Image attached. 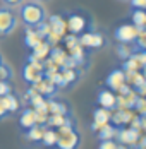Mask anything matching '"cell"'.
I'll return each instance as SVG.
<instances>
[{
    "label": "cell",
    "instance_id": "obj_9",
    "mask_svg": "<svg viewBox=\"0 0 146 149\" xmlns=\"http://www.w3.org/2000/svg\"><path fill=\"white\" fill-rule=\"evenodd\" d=\"M124 84H126V72L122 69H114L105 79V86L114 93H117Z\"/></svg>",
    "mask_w": 146,
    "mask_h": 149
},
{
    "label": "cell",
    "instance_id": "obj_27",
    "mask_svg": "<svg viewBox=\"0 0 146 149\" xmlns=\"http://www.w3.org/2000/svg\"><path fill=\"white\" fill-rule=\"evenodd\" d=\"M122 70H124V72H139V70H141V63H139L138 58L132 55V57H129L127 60H124Z\"/></svg>",
    "mask_w": 146,
    "mask_h": 149
},
{
    "label": "cell",
    "instance_id": "obj_26",
    "mask_svg": "<svg viewBox=\"0 0 146 149\" xmlns=\"http://www.w3.org/2000/svg\"><path fill=\"white\" fill-rule=\"evenodd\" d=\"M60 74H62V79H64V84H65V86L74 84V82L79 79V74H77L76 69H62Z\"/></svg>",
    "mask_w": 146,
    "mask_h": 149
},
{
    "label": "cell",
    "instance_id": "obj_21",
    "mask_svg": "<svg viewBox=\"0 0 146 149\" xmlns=\"http://www.w3.org/2000/svg\"><path fill=\"white\" fill-rule=\"evenodd\" d=\"M131 22L138 29H146V10L134 9L131 14Z\"/></svg>",
    "mask_w": 146,
    "mask_h": 149
},
{
    "label": "cell",
    "instance_id": "obj_11",
    "mask_svg": "<svg viewBox=\"0 0 146 149\" xmlns=\"http://www.w3.org/2000/svg\"><path fill=\"white\" fill-rule=\"evenodd\" d=\"M46 22H48V26H50L52 34H55V36H58V38L64 36V33H65V29H67V26H65V19H64L60 14L48 15Z\"/></svg>",
    "mask_w": 146,
    "mask_h": 149
},
{
    "label": "cell",
    "instance_id": "obj_39",
    "mask_svg": "<svg viewBox=\"0 0 146 149\" xmlns=\"http://www.w3.org/2000/svg\"><path fill=\"white\" fill-rule=\"evenodd\" d=\"M36 2H43V0H36Z\"/></svg>",
    "mask_w": 146,
    "mask_h": 149
},
{
    "label": "cell",
    "instance_id": "obj_38",
    "mask_svg": "<svg viewBox=\"0 0 146 149\" xmlns=\"http://www.w3.org/2000/svg\"><path fill=\"white\" fill-rule=\"evenodd\" d=\"M119 2H129V0H119Z\"/></svg>",
    "mask_w": 146,
    "mask_h": 149
},
{
    "label": "cell",
    "instance_id": "obj_36",
    "mask_svg": "<svg viewBox=\"0 0 146 149\" xmlns=\"http://www.w3.org/2000/svg\"><path fill=\"white\" fill-rule=\"evenodd\" d=\"M117 149H129V146H126V144H119Z\"/></svg>",
    "mask_w": 146,
    "mask_h": 149
},
{
    "label": "cell",
    "instance_id": "obj_32",
    "mask_svg": "<svg viewBox=\"0 0 146 149\" xmlns=\"http://www.w3.org/2000/svg\"><path fill=\"white\" fill-rule=\"evenodd\" d=\"M132 9H141V10H146V0H129Z\"/></svg>",
    "mask_w": 146,
    "mask_h": 149
},
{
    "label": "cell",
    "instance_id": "obj_17",
    "mask_svg": "<svg viewBox=\"0 0 146 149\" xmlns=\"http://www.w3.org/2000/svg\"><path fill=\"white\" fill-rule=\"evenodd\" d=\"M50 50H52V45L46 41V40H43L41 43H38V45L33 48V53H31V57L36 60H41V62H45V60L48 58V55H50Z\"/></svg>",
    "mask_w": 146,
    "mask_h": 149
},
{
    "label": "cell",
    "instance_id": "obj_37",
    "mask_svg": "<svg viewBox=\"0 0 146 149\" xmlns=\"http://www.w3.org/2000/svg\"><path fill=\"white\" fill-rule=\"evenodd\" d=\"M2 62H4V58H2V55H0V63H2Z\"/></svg>",
    "mask_w": 146,
    "mask_h": 149
},
{
    "label": "cell",
    "instance_id": "obj_22",
    "mask_svg": "<svg viewBox=\"0 0 146 149\" xmlns=\"http://www.w3.org/2000/svg\"><path fill=\"white\" fill-rule=\"evenodd\" d=\"M67 123H72L69 115H48V120H46V125L55 129V127H62V125H67Z\"/></svg>",
    "mask_w": 146,
    "mask_h": 149
},
{
    "label": "cell",
    "instance_id": "obj_8",
    "mask_svg": "<svg viewBox=\"0 0 146 149\" xmlns=\"http://www.w3.org/2000/svg\"><path fill=\"white\" fill-rule=\"evenodd\" d=\"M139 130L138 129H117V135L115 139L119 141V144H126V146H136L138 144V141H139Z\"/></svg>",
    "mask_w": 146,
    "mask_h": 149
},
{
    "label": "cell",
    "instance_id": "obj_28",
    "mask_svg": "<svg viewBox=\"0 0 146 149\" xmlns=\"http://www.w3.org/2000/svg\"><path fill=\"white\" fill-rule=\"evenodd\" d=\"M136 53V50L132 48L131 45H126V43H119V46H117V55L120 57L122 60H127L129 57H132Z\"/></svg>",
    "mask_w": 146,
    "mask_h": 149
},
{
    "label": "cell",
    "instance_id": "obj_34",
    "mask_svg": "<svg viewBox=\"0 0 146 149\" xmlns=\"http://www.w3.org/2000/svg\"><path fill=\"white\" fill-rule=\"evenodd\" d=\"M2 2H4L7 7H19L24 0H2Z\"/></svg>",
    "mask_w": 146,
    "mask_h": 149
},
{
    "label": "cell",
    "instance_id": "obj_19",
    "mask_svg": "<svg viewBox=\"0 0 146 149\" xmlns=\"http://www.w3.org/2000/svg\"><path fill=\"white\" fill-rule=\"evenodd\" d=\"M46 106H48V113L50 115H69V108L67 104L57 101V100H46Z\"/></svg>",
    "mask_w": 146,
    "mask_h": 149
},
{
    "label": "cell",
    "instance_id": "obj_24",
    "mask_svg": "<svg viewBox=\"0 0 146 149\" xmlns=\"http://www.w3.org/2000/svg\"><path fill=\"white\" fill-rule=\"evenodd\" d=\"M41 142H43V146L46 148H53V146H57V130L55 129H45L43 130V137H41Z\"/></svg>",
    "mask_w": 146,
    "mask_h": 149
},
{
    "label": "cell",
    "instance_id": "obj_12",
    "mask_svg": "<svg viewBox=\"0 0 146 149\" xmlns=\"http://www.w3.org/2000/svg\"><path fill=\"white\" fill-rule=\"evenodd\" d=\"M110 117H112V111L110 110H105V108H96L95 111H93V125H91V129L96 132L100 127H103L105 123H108L110 122Z\"/></svg>",
    "mask_w": 146,
    "mask_h": 149
},
{
    "label": "cell",
    "instance_id": "obj_2",
    "mask_svg": "<svg viewBox=\"0 0 146 149\" xmlns=\"http://www.w3.org/2000/svg\"><path fill=\"white\" fill-rule=\"evenodd\" d=\"M81 146V135L72 123L62 125L57 129V148L58 149H77Z\"/></svg>",
    "mask_w": 146,
    "mask_h": 149
},
{
    "label": "cell",
    "instance_id": "obj_35",
    "mask_svg": "<svg viewBox=\"0 0 146 149\" xmlns=\"http://www.w3.org/2000/svg\"><path fill=\"white\" fill-rule=\"evenodd\" d=\"M9 115V111H7V108H5V104L2 101V98H0V118H5Z\"/></svg>",
    "mask_w": 146,
    "mask_h": 149
},
{
    "label": "cell",
    "instance_id": "obj_1",
    "mask_svg": "<svg viewBox=\"0 0 146 149\" xmlns=\"http://www.w3.org/2000/svg\"><path fill=\"white\" fill-rule=\"evenodd\" d=\"M19 19L26 28H36L48 19V14H46V9L41 5V2L24 0L19 5Z\"/></svg>",
    "mask_w": 146,
    "mask_h": 149
},
{
    "label": "cell",
    "instance_id": "obj_15",
    "mask_svg": "<svg viewBox=\"0 0 146 149\" xmlns=\"http://www.w3.org/2000/svg\"><path fill=\"white\" fill-rule=\"evenodd\" d=\"M33 86H34V89L38 91L40 94H43L45 98H50V96L57 91L55 82H53L52 79L45 77V75H43V79H41V81H38V82H36V84H33Z\"/></svg>",
    "mask_w": 146,
    "mask_h": 149
},
{
    "label": "cell",
    "instance_id": "obj_30",
    "mask_svg": "<svg viewBox=\"0 0 146 149\" xmlns=\"http://www.w3.org/2000/svg\"><path fill=\"white\" fill-rule=\"evenodd\" d=\"M64 43H65V46H67V50H71V48L79 45V36H76V34L64 36Z\"/></svg>",
    "mask_w": 146,
    "mask_h": 149
},
{
    "label": "cell",
    "instance_id": "obj_18",
    "mask_svg": "<svg viewBox=\"0 0 146 149\" xmlns=\"http://www.w3.org/2000/svg\"><path fill=\"white\" fill-rule=\"evenodd\" d=\"M50 60L57 65V67H65V63H67V58H69V53H65L62 48H58V46H52V50H50Z\"/></svg>",
    "mask_w": 146,
    "mask_h": 149
},
{
    "label": "cell",
    "instance_id": "obj_25",
    "mask_svg": "<svg viewBox=\"0 0 146 149\" xmlns=\"http://www.w3.org/2000/svg\"><path fill=\"white\" fill-rule=\"evenodd\" d=\"M2 98V101L5 104V108H7V111L9 113H14L19 110V100L15 98L12 93H9V94H5V96H0Z\"/></svg>",
    "mask_w": 146,
    "mask_h": 149
},
{
    "label": "cell",
    "instance_id": "obj_14",
    "mask_svg": "<svg viewBox=\"0 0 146 149\" xmlns=\"http://www.w3.org/2000/svg\"><path fill=\"white\" fill-rule=\"evenodd\" d=\"M38 122H36V111H34V108H26V110H22V113H21V117H19V127L22 129V130H28L31 127H34Z\"/></svg>",
    "mask_w": 146,
    "mask_h": 149
},
{
    "label": "cell",
    "instance_id": "obj_10",
    "mask_svg": "<svg viewBox=\"0 0 146 149\" xmlns=\"http://www.w3.org/2000/svg\"><path fill=\"white\" fill-rule=\"evenodd\" d=\"M98 104L105 108V110H117V94L114 91H110L108 88L107 89H100L98 91V98H96Z\"/></svg>",
    "mask_w": 146,
    "mask_h": 149
},
{
    "label": "cell",
    "instance_id": "obj_33",
    "mask_svg": "<svg viewBox=\"0 0 146 149\" xmlns=\"http://www.w3.org/2000/svg\"><path fill=\"white\" fill-rule=\"evenodd\" d=\"M9 93H11V86H9V82L0 81V96H5V94H9Z\"/></svg>",
    "mask_w": 146,
    "mask_h": 149
},
{
    "label": "cell",
    "instance_id": "obj_3",
    "mask_svg": "<svg viewBox=\"0 0 146 149\" xmlns=\"http://www.w3.org/2000/svg\"><path fill=\"white\" fill-rule=\"evenodd\" d=\"M17 28V14L12 7H0V36H11Z\"/></svg>",
    "mask_w": 146,
    "mask_h": 149
},
{
    "label": "cell",
    "instance_id": "obj_4",
    "mask_svg": "<svg viewBox=\"0 0 146 149\" xmlns=\"http://www.w3.org/2000/svg\"><path fill=\"white\" fill-rule=\"evenodd\" d=\"M22 77H24V81L29 82V84H36L38 81H41L43 79V62L29 57L28 63L22 69Z\"/></svg>",
    "mask_w": 146,
    "mask_h": 149
},
{
    "label": "cell",
    "instance_id": "obj_6",
    "mask_svg": "<svg viewBox=\"0 0 146 149\" xmlns=\"http://www.w3.org/2000/svg\"><path fill=\"white\" fill-rule=\"evenodd\" d=\"M65 26H67V31L71 34H83L88 31V21H86V15L84 14H79V12H72V14L67 15L65 19Z\"/></svg>",
    "mask_w": 146,
    "mask_h": 149
},
{
    "label": "cell",
    "instance_id": "obj_5",
    "mask_svg": "<svg viewBox=\"0 0 146 149\" xmlns=\"http://www.w3.org/2000/svg\"><path fill=\"white\" fill-rule=\"evenodd\" d=\"M138 33H139V29H138L132 22H126V24H120V26L115 28V31H114V38H115L119 43L132 45L134 40L138 38Z\"/></svg>",
    "mask_w": 146,
    "mask_h": 149
},
{
    "label": "cell",
    "instance_id": "obj_7",
    "mask_svg": "<svg viewBox=\"0 0 146 149\" xmlns=\"http://www.w3.org/2000/svg\"><path fill=\"white\" fill-rule=\"evenodd\" d=\"M105 36L102 33H95V31H86L83 34H79V45L83 48H91V50H96V48H102L105 46Z\"/></svg>",
    "mask_w": 146,
    "mask_h": 149
},
{
    "label": "cell",
    "instance_id": "obj_16",
    "mask_svg": "<svg viewBox=\"0 0 146 149\" xmlns=\"http://www.w3.org/2000/svg\"><path fill=\"white\" fill-rule=\"evenodd\" d=\"M43 41V36L36 31V28H26V33H24V45L28 46L29 50H33L38 43Z\"/></svg>",
    "mask_w": 146,
    "mask_h": 149
},
{
    "label": "cell",
    "instance_id": "obj_13",
    "mask_svg": "<svg viewBox=\"0 0 146 149\" xmlns=\"http://www.w3.org/2000/svg\"><path fill=\"white\" fill-rule=\"evenodd\" d=\"M132 111L131 110H127V108H117L115 113H112V123L115 125V127H122V125H126V123H131L132 120Z\"/></svg>",
    "mask_w": 146,
    "mask_h": 149
},
{
    "label": "cell",
    "instance_id": "obj_20",
    "mask_svg": "<svg viewBox=\"0 0 146 149\" xmlns=\"http://www.w3.org/2000/svg\"><path fill=\"white\" fill-rule=\"evenodd\" d=\"M117 129L119 127H115L114 123H105L103 127H100L98 130H96V134H98V139L100 141H107V139H115L117 135Z\"/></svg>",
    "mask_w": 146,
    "mask_h": 149
},
{
    "label": "cell",
    "instance_id": "obj_31",
    "mask_svg": "<svg viewBox=\"0 0 146 149\" xmlns=\"http://www.w3.org/2000/svg\"><path fill=\"white\" fill-rule=\"evenodd\" d=\"M119 142L115 139H107V141H100L98 144V149H117Z\"/></svg>",
    "mask_w": 146,
    "mask_h": 149
},
{
    "label": "cell",
    "instance_id": "obj_23",
    "mask_svg": "<svg viewBox=\"0 0 146 149\" xmlns=\"http://www.w3.org/2000/svg\"><path fill=\"white\" fill-rule=\"evenodd\" d=\"M43 130L45 127L43 125H34V127H31L26 130V139L31 141V142H41V137H43Z\"/></svg>",
    "mask_w": 146,
    "mask_h": 149
},
{
    "label": "cell",
    "instance_id": "obj_29",
    "mask_svg": "<svg viewBox=\"0 0 146 149\" xmlns=\"http://www.w3.org/2000/svg\"><path fill=\"white\" fill-rule=\"evenodd\" d=\"M12 75H14V72H12V67L2 62V63H0V81L9 82V81L12 79Z\"/></svg>",
    "mask_w": 146,
    "mask_h": 149
}]
</instances>
